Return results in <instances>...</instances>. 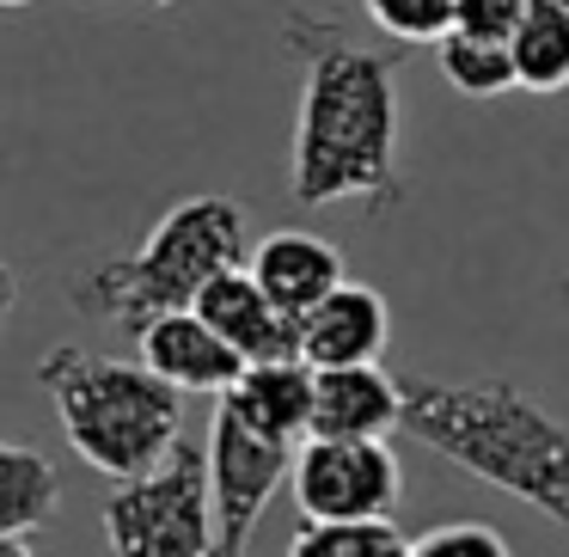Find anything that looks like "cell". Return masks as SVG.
<instances>
[{"mask_svg":"<svg viewBox=\"0 0 569 557\" xmlns=\"http://www.w3.org/2000/svg\"><path fill=\"white\" fill-rule=\"evenodd\" d=\"M288 50L300 56V111L288 197L300 209L361 202L368 215L398 209V62L368 43H349L331 19H288Z\"/></svg>","mask_w":569,"mask_h":557,"instance_id":"obj_1","label":"cell"},{"mask_svg":"<svg viewBox=\"0 0 569 557\" xmlns=\"http://www.w3.org/2000/svg\"><path fill=\"white\" fill-rule=\"evenodd\" d=\"M405 435L569 533V422L515 380H410Z\"/></svg>","mask_w":569,"mask_h":557,"instance_id":"obj_2","label":"cell"},{"mask_svg":"<svg viewBox=\"0 0 569 557\" xmlns=\"http://www.w3.org/2000/svg\"><path fill=\"white\" fill-rule=\"evenodd\" d=\"M239 263H246V209L233 197H184L136 251L87 263L68 282V300L87 319H111L117 331L141 337L166 312L197 307L202 288Z\"/></svg>","mask_w":569,"mask_h":557,"instance_id":"obj_3","label":"cell"},{"mask_svg":"<svg viewBox=\"0 0 569 557\" xmlns=\"http://www.w3.org/2000/svg\"><path fill=\"white\" fill-rule=\"evenodd\" d=\"M38 380L56 398L74 454L117 484L166 466L184 441V392L148 361H111L80 344H56L38 361Z\"/></svg>","mask_w":569,"mask_h":557,"instance_id":"obj_4","label":"cell"},{"mask_svg":"<svg viewBox=\"0 0 569 557\" xmlns=\"http://www.w3.org/2000/svg\"><path fill=\"white\" fill-rule=\"evenodd\" d=\"M111 557H214V478L197 441L166 466L123 478L99 508Z\"/></svg>","mask_w":569,"mask_h":557,"instance_id":"obj_5","label":"cell"},{"mask_svg":"<svg viewBox=\"0 0 569 557\" xmlns=\"http://www.w3.org/2000/svg\"><path fill=\"white\" fill-rule=\"evenodd\" d=\"M209 478H214V557H246L270 496L295 478V441H276L233 398L214 405L209 422Z\"/></svg>","mask_w":569,"mask_h":557,"instance_id":"obj_6","label":"cell"},{"mask_svg":"<svg viewBox=\"0 0 569 557\" xmlns=\"http://www.w3.org/2000/svg\"><path fill=\"white\" fill-rule=\"evenodd\" d=\"M288 484L307 520H392V508L405 503L398 454L356 435H307Z\"/></svg>","mask_w":569,"mask_h":557,"instance_id":"obj_7","label":"cell"},{"mask_svg":"<svg viewBox=\"0 0 569 557\" xmlns=\"http://www.w3.org/2000/svg\"><path fill=\"white\" fill-rule=\"evenodd\" d=\"M136 349H141V361H148L160 380H172L184 398H197V392L202 398H227L239 386V374H246V356H239L197 307L153 319L148 331L136 337Z\"/></svg>","mask_w":569,"mask_h":557,"instance_id":"obj_8","label":"cell"},{"mask_svg":"<svg viewBox=\"0 0 569 557\" xmlns=\"http://www.w3.org/2000/svg\"><path fill=\"white\" fill-rule=\"evenodd\" d=\"M197 312L227 337V344L239 349V356H246V368H258V361H288V356H300V319H295L288 307H276L270 288L251 276V263H239V270L214 276V282L202 288Z\"/></svg>","mask_w":569,"mask_h":557,"instance_id":"obj_9","label":"cell"},{"mask_svg":"<svg viewBox=\"0 0 569 557\" xmlns=\"http://www.w3.org/2000/svg\"><path fill=\"white\" fill-rule=\"evenodd\" d=\"M386 337H392V307L368 282H343L300 319V356L312 368H361L380 361Z\"/></svg>","mask_w":569,"mask_h":557,"instance_id":"obj_10","label":"cell"},{"mask_svg":"<svg viewBox=\"0 0 569 557\" xmlns=\"http://www.w3.org/2000/svg\"><path fill=\"white\" fill-rule=\"evenodd\" d=\"M405 429V386L380 368H319V405H312V435H356V441H386Z\"/></svg>","mask_w":569,"mask_h":557,"instance_id":"obj_11","label":"cell"},{"mask_svg":"<svg viewBox=\"0 0 569 557\" xmlns=\"http://www.w3.org/2000/svg\"><path fill=\"white\" fill-rule=\"evenodd\" d=\"M251 276L270 288L276 307H288L295 319H307L325 295H337V288L349 282V263H343V251H337L331 239L300 233L295 227V233H270L258 251H251Z\"/></svg>","mask_w":569,"mask_h":557,"instance_id":"obj_12","label":"cell"},{"mask_svg":"<svg viewBox=\"0 0 569 557\" xmlns=\"http://www.w3.org/2000/svg\"><path fill=\"white\" fill-rule=\"evenodd\" d=\"M246 422H258L263 435L276 441H300L312 435V405H319V368L307 356H288V361H258V368L239 374L233 392Z\"/></svg>","mask_w":569,"mask_h":557,"instance_id":"obj_13","label":"cell"},{"mask_svg":"<svg viewBox=\"0 0 569 557\" xmlns=\"http://www.w3.org/2000/svg\"><path fill=\"white\" fill-rule=\"evenodd\" d=\"M62 503V478L56 466L26 441L0 447V539H31Z\"/></svg>","mask_w":569,"mask_h":557,"instance_id":"obj_14","label":"cell"},{"mask_svg":"<svg viewBox=\"0 0 569 557\" xmlns=\"http://www.w3.org/2000/svg\"><path fill=\"white\" fill-rule=\"evenodd\" d=\"M520 92H563L569 87V7L532 0L527 26L515 31Z\"/></svg>","mask_w":569,"mask_h":557,"instance_id":"obj_15","label":"cell"},{"mask_svg":"<svg viewBox=\"0 0 569 557\" xmlns=\"http://www.w3.org/2000/svg\"><path fill=\"white\" fill-rule=\"evenodd\" d=\"M441 56V74L453 92L466 99H502V92L520 87V68H515V43H496V38H471V31H447L435 43Z\"/></svg>","mask_w":569,"mask_h":557,"instance_id":"obj_16","label":"cell"},{"mask_svg":"<svg viewBox=\"0 0 569 557\" xmlns=\"http://www.w3.org/2000/svg\"><path fill=\"white\" fill-rule=\"evenodd\" d=\"M288 557H410L392 520H300Z\"/></svg>","mask_w":569,"mask_h":557,"instance_id":"obj_17","label":"cell"},{"mask_svg":"<svg viewBox=\"0 0 569 557\" xmlns=\"http://www.w3.org/2000/svg\"><path fill=\"white\" fill-rule=\"evenodd\" d=\"M368 19L398 43H441L459 26V0H368Z\"/></svg>","mask_w":569,"mask_h":557,"instance_id":"obj_18","label":"cell"},{"mask_svg":"<svg viewBox=\"0 0 569 557\" xmlns=\"http://www.w3.org/2000/svg\"><path fill=\"white\" fill-rule=\"evenodd\" d=\"M410 557H515L508 539L483 520H441V527L417 533L410 539Z\"/></svg>","mask_w":569,"mask_h":557,"instance_id":"obj_19","label":"cell"},{"mask_svg":"<svg viewBox=\"0 0 569 557\" xmlns=\"http://www.w3.org/2000/svg\"><path fill=\"white\" fill-rule=\"evenodd\" d=\"M532 0H459V26L471 38H496V43H515V31L527 26Z\"/></svg>","mask_w":569,"mask_h":557,"instance_id":"obj_20","label":"cell"},{"mask_svg":"<svg viewBox=\"0 0 569 557\" xmlns=\"http://www.w3.org/2000/svg\"><path fill=\"white\" fill-rule=\"evenodd\" d=\"M0 557H43L31 539H0Z\"/></svg>","mask_w":569,"mask_h":557,"instance_id":"obj_21","label":"cell"},{"mask_svg":"<svg viewBox=\"0 0 569 557\" xmlns=\"http://www.w3.org/2000/svg\"><path fill=\"white\" fill-rule=\"evenodd\" d=\"M129 7H172V0H129Z\"/></svg>","mask_w":569,"mask_h":557,"instance_id":"obj_22","label":"cell"},{"mask_svg":"<svg viewBox=\"0 0 569 557\" xmlns=\"http://www.w3.org/2000/svg\"><path fill=\"white\" fill-rule=\"evenodd\" d=\"M0 7H31V0H0Z\"/></svg>","mask_w":569,"mask_h":557,"instance_id":"obj_23","label":"cell"},{"mask_svg":"<svg viewBox=\"0 0 569 557\" xmlns=\"http://www.w3.org/2000/svg\"><path fill=\"white\" fill-rule=\"evenodd\" d=\"M557 7H569V0H557Z\"/></svg>","mask_w":569,"mask_h":557,"instance_id":"obj_24","label":"cell"}]
</instances>
